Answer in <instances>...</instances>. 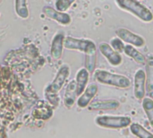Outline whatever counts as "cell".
Masks as SVG:
<instances>
[{
    "label": "cell",
    "mask_w": 153,
    "mask_h": 138,
    "mask_svg": "<svg viewBox=\"0 0 153 138\" xmlns=\"http://www.w3.org/2000/svg\"><path fill=\"white\" fill-rule=\"evenodd\" d=\"M115 4L122 10L129 12L144 23H150L153 20L151 11L137 0H115Z\"/></svg>",
    "instance_id": "cell-1"
},
{
    "label": "cell",
    "mask_w": 153,
    "mask_h": 138,
    "mask_svg": "<svg viewBox=\"0 0 153 138\" xmlns=\"http://www.w3.org/2000/svg\"><path fill=\"white\" fill-rule=\"evenodd\" d=\"M94 72L96 80L102 84L121 89H126L131 86V81L125 76L113 74L105 70H101V69H98V70H96Z\"/></svg>",
    "instance_id": "cell-2"
},
{
    "label": "cell",
    "mask_w": 153,
    "mask_h": 138,
    "mask_svg": "<svg viewBox=\"0 0 153 138\" xmlns=\"http://www.w3.org/2000/svg\"><path fill=\"white\" fill-rule=\"evenodd\" d=\"M96 124L98 126L109 129H122L130 126L131 119L127 116H98L96 118Z\"/></svg>",
    "instance_id": "cell-3"
},
{
    "label": "cell",
    "mask_w": 153,
    "mask_h": 138,
    "mask_svg": "<svg viewBox=\"0 0 153 138\" xmlns=\"http://www.w3.org/2000/svg\"><path fill=\"white\" fill-rule=\"evenodd\" d=\"M69 76V67L68 65H63L59 70L58 71V74L53 80V82L47 87L46 92H51V93H55L57 94L58 92L60 91L62 86L64 85L67 78Z\"/></svg>",
    "instance_id": "cell-4"
},
{
    "label": "cell",
    "mask_w": 153,
    "mask_h": 138,
    "mask_svg": "<svg viewBox=\"0 0 153 138\" xmlns=\"http://www.w3.org/2000/svg\"><path fill=\"white\" fill-rule=\"evenodd\" d=\"M115 33L117 37L120 38L123 42L131 44L136 48H141L145 45V40L141 36L129 31L128 29L120 28L115 32Z\"/></svg>",
    "instance_id": "cell-5"
},
{
    "label": "cell",
    "mask_w": 153,
    "mask_h": 138,
    "mask_svg": "<svg viewBox=\"0 0 153 138\" xmlns=\"http://www.w3.org/2000/svg\"><path fill=\"white\" fill-rule=\"evenodd\" d=\"M99 51L106 58L108 63L113 66H118L123 62V57L119 52L114 50L110 44L106 42H101L98 46Z\"/></svg>",
    "instance_id": "cell-6"
},
{
    "label": "cell",
    "mask_w": 153,
    "mask_h": 138,
    "mask_svg": "<svg viewBox=\"0 0 153 138\" xmlns=\"http://www.w3.org/2000/svg\"><path fill=\"white\" fill-rule=\"evenodd\" d=\"M85 68L89 73H94L97 64V46L95 42L88 40L85 48Z\"/></svg>",
    "instance_id": "cell-7"
},
{
    "label": "cell",
    "mask_w": 153,
    "mask_h": 138,
    "mask_svg": "<svg viewBox=\"0 0 153 138\" xmlns=\"http://www.w3.org/2000/svg\"><path fill=\"white\" fill-rule=\"evenodd\" d=\"M146 92V80L145 72L142 69H138L134 75L133 94L137 100H142L145 97Z\"/></svg>",
    "instance_id": "cell-8"
},
{
    "label": "cell",
    "mask_w": 153,
    "mask_h": 138,
    "mask_svg": "<svg viewBox=\"0 0 153 138\" xmlns=\"http://www.w3.org/2000/svg\"><path fill=\"white\" fill-rule=\"evenodd\" d=\"M146 65V92L149 97L153 98V53H149L145 57Z\"/></svg>",
    "instance_id": "cell-9"
},
{
    "label": "cell",
    "mask_w": 153,
    "mask_h": 138,
    "mask_svg": "<svg viewBox=\"0 0 153 138\" xmlns=\"http://www.w3.org/2000/svg\"><path fill=\"white\" fill-rule=\"evenodd\" d=\"M42 13L50 19L55 20L56 22L59 23L62 25H68L71 23V18L69 15L53 9L51 7H44L42 8Z\"/></svg>",
    "instance_id": "cell-10"
},
{
    "label": "cell",
    "mask_w": 153,
    "mask_h": 138,
    "mask_svg": "<svg viewBox=\"0 0 153 138\" xmlns=\"http://www.w3.org/2000/svg\"><path fill=\"white\" fill-rule=\"evenodd\" d=\"M97 91L98 87L95 83L90 84L88 86H87L83 92L79 95V98L78 99V101H76L78 102V106L81 109L88 107L93 100V98L95 97V95L97 94Z\"/></svg>",
    "instance_id": "cell-11"
},
{
    "label": "cell",
    "mask_w": 153,
    "mask_h": 138,
    "mask_svg": "<svg viewBox=\"0 0 153 138\" xmlns=\"http://www.w3.org/2000/svg\"><path fill=\"white\" fill-rule=\"evenodd\" d=\"M120 107V102L117 100H104L90 102L88 108L91 110H114Z\"/></svg>",
    "instance_id": "cell-12"
},
{
    "label": "cell",
    "mask_w": 153,
    "mask_h": 138,
    "mask_svg": "<svg viewBox=\"0 0 153 138\" xmlns=\"http://www.w3.org/2000/svg\"><path fill=\"white\" fill-rule=\"evenodd\" d=\"M88 40L76 39L73 37H64L63 40V48L70 50H79L81 52L85 51Z\"/></svg>",
    "instance_id": "cell-13"
},
{
    "label": "cell",
    "mask_w": 153,
    "mask_h": 138,
    "mask_svg": "<svg viewBox=\"0 0 153 138\" xmlns=\"http://www.w3.org/2000/svg\"><path fill=\"white\" fill-rule=\"evenodd\" d=\"M63 33H57L51 41V56L54 60H58L61 57L63 50Z\"/></svg>",
    "instance_id": "cell-14"
},
{
    "label": "cell",
    "mask_w": 153,
    "mask_h": 138,
    "mask_svg": "<svg viewBox=\"0 0 153 138\" xmlns=\"http://www.w3.org/2000/svg\"><path fill=\"white\" fill-rule=\"evenodd\" d=\"M89 79V72L85 67L79 69L76 76V95L79 96L88 85Z\"/></svg>",
    "instance_id": "cell-15"
},
{
    "label": "cell",
    "mask_w": 153,
    "mask_h": 138,
    "mask_svg": "<svg viewBox=\"0 0 153 138\" xmlns=\"http://www.w3.org/2000/svg\"><path fill=\"white\" fill-rule=\"evenodd\" d=\"M76 81H71L65 91V96H64V105L70 109L76 101Z\"/></svg>",
    "instance_id": "cell-16"
},
{
    "label": "cell",
    "mask_w": 153,
    "mask_h": 138,
    "mask_svg": "<svg viewBox=\"0 0 153 138\" xmlns=\"http://www.w3.org/2000/svg\"><path fill=\"white\" fill-rule=\"evenodd\" d=\"M123 53L126 56H128L129 57L132 58L136 63L140 64V65L145 64V57L139 50H137L134 46H132L131 44L124 45Z\"/></svg>",
    "instance_id": "cell-17"
},
{
    "label": "cell",
    "mask_w": 153,
    "mask_h": 138,
    "mask_svg": "<svg viewBox=\"0 0 153 138\" xmlns=\"http://www.w3.org/2000/svg\"><path fill=\"white\" fill-rule=\"evenodd\" d=\"M130 130H131V133L137 137H140V138L151 137V138H153V134H151L150 132L146 130L141 125H140L137 122L130 124Z\"/></svg>",
    "instance_id": "cell-18"
},
{
    "label": "cell",
    "mask_w": 153,
    "mask_h": 138,
    "mask_svg": "<svg viewBox=\"0 0 153 138\" xmlns=\"http://www.w3.org/2000/svg\"><path fill=\"white\" fill-rule=\"evenodd\" d=\"M142 108L151 127L153 128V100L152 98L144 97L142 99Z\"/></svg>",
    "instance_id": "cell-19"
},
{
    "label": "cell",
    "mask_w": 153,
    "mask_h": 138,
    "mask_svg": "<svg viewBox=\"0 0 153 138\" xmlns=\"http://www.w3.org/2000/svg\"><path fill=\"white\" fill-rule=\"evenodd\" d=\"M16 12L19 17L23 19L28 18L29 12L26 6V0H16Z\"/></svg>",
    "instance_id": "cell-20"
},
{
    "label": "cell",
    "mask_w": 153,
    "mask_h": 138,
    "mask_svg": "<svg viewBox=\"0 0 153 138\" xmlns=\"http://www.w3.org/2000/svg\"><path fill=\"white\" fill-rule=\"evenodd\" d=\"M52 115V110L47 108H37L33 110V116L36 118H41V119H47L51 117Z\"/></svg>",
    "instance_id": "cell-21"
},
{
    "label": "cell",
    "mask_w": 153,
    "mask_h": 138,
    "mask_svg": "<svg viewBox=\"0 0 153 138\" xmlns=\"http://www.w3.org/2000/svg\"><path fill=\"white\" fill-rule=\"evenodd\" d=\"M76 0H56L55 2L56 10L60 12H65L72 6V4Z\"/></svg>",
    "instance_id": "cell-22"
},
{
    "label": "cell",
    "mask_w": 153,
    "mask_h": 138,
    "mask_svg": "<svg viewBox=\"0 0 153 138\" xmlns=\"http://www.w3.org/2000/svg\"><path fill=\"white\" fill-rule=\"evenodd\" d=\"M110 45L117 52H119V53L123 52L124 44H123V41L120 38H114V39H112L111 42H110Z\"/></svg>",
    "instance_id": "cell-23"
}]
</instances>
